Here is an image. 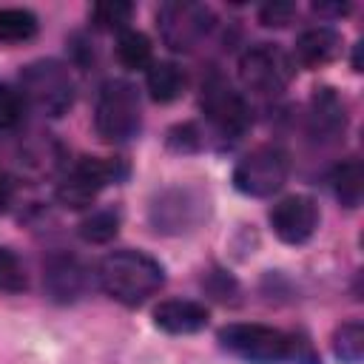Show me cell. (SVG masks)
Here are the masks:
<instances>
[{"label": "cell", "instance_id": "6da1fadb", "mask_svg": "<svg viewBox=\"0 0 364 364\" xmlns=\"http://www.w3.org/2000/svg\"><path fill=\"white\" fill-rule=\"evenodd\" d=\"M97 279L100 287L114 301L125 307H139L165 284V267L142 250L122 247V250H111L100 262Z\"/></svg>", "mask_w": 364, "mask_h": 364}, {"label": "cell", "instance_id": "7a4b0ae2", "mask_svg": "<svg viewBox=\"0 0 364 364\" xmlns=\"http://www.w3.org/2000/svg\"><path fill=\"white\" fill-rule=\"evenodd\" d=\"M94 128L105 142H128L142 128L139 91L128 80H108L100 88L94 108Z\"/></svg>", "mask_w": 364, "mask_h": 364}, {"label": "cell", "instance_id": "3957f363", "mask_svg": "<svg viewBox=\"0 0 364 364\" xmlns=\"http://www.w3.org/2000/svg\"><path fill=\"white\" fill-rule=\"evenodd\" d=\"M20 91L46 117H63L74 105V80L60 60H34L20 71Z\"/></svg>", "mask_w": 364, "mask_h": 364}, {"label": "cell", "instance_id": "277c9868", "mask_svg": "<svg viewBox=\"0 0 364 364\" xmlns=\"http://www.w3.org/2000/svg\"><path fill=\"white\" fill-rule=\"evenodd\" d=\"M156 23H159V37L171 51L188 54L193 51L202 40H208V34L216 26L213 11L205 3H193V0H171L162 3L156 11Z\"/></svg>", "mask_w": 364, "mask_h": 364}, {"label": "cell", "instance_id": "5b68a950", "mask_svg": "<svg viewBox=\"0 0 364 364\" xmlns=\"http://www.w3.org/2000/svg\"><path fill=\"white\" fill-rule=\"evenodd\" d=\"M296 74L293 57L276 43H256L239 60V80L247 91L259 97L282 94Z\"/></svg>", "mask_w": 364, "mask_h": 364}, {"label": "cell", "instance_id": "8992f818", "mask_svg": "<svg viewBox=\"0 0 364 364\" xmlns=\"http://www.w3.org/2000/svg\"><path fill=\"white\" fill-rule=\"evenodd\" d=\"M210 213V202L199 188L191 185H176V188H165L148 208V219L151 228L156 233H188L196 230Z\"/></svg>", "mask_w": 364, "mask_h": 364}, {"label": "cell", "instance_id": "52a82bcc", "mask_svg": "<svg viewBox=\"0 0 364 364\" xmlns=\"http://www.w3.org/2000/svg\"><path fill=\"white\" fill-rule=\"evenodd\" d=\"M219 344L247 364H282L290 358V333L267 324H228L219 330Z\"/></svg>", "mask_w": 364, "mask_h": 364}, {"label": "cell", "instance_id": "ba28073f", "mask_svg": "<svg viewBox=\"0 0 364 364\" xmlns=\"http://www.w3.org/2000/svg\"><path fill=\"white\" fill-rule=\"evenodd\" d=\"M290 173V159L276 145H262L245 154L233 168V188L245 196L264 199L282 191Z\"/></svg>", "mask_w": 364, "mask_h": 364}, {"label": "cell", "instance_id": "9c48e42d", "mask_svg": "<svg viewBox=\"0 0 364 364\" xmlns=\"http://www.w3.org/2000/svg\"><path fill=\"white\" fill-rule=\"evenodd\" d=\"M125 173H128V168L119 159L82 156L80 162H74V168L57 185V199H60L63 208H71V210L88 208L105 185L119 182Z\"/></svg>", "mask_w": 364, "mask_h": 364}, {"label": "cell", "instance_id": "30bf717a", "mask_svg": "<svg viewBox=\"0 0 364 364\" xmlns=\"http://www.w3.org/2000/svg\"><path fill=\"white\" fill-rule=\"evenodd\" d=\"M199 105H202V114L210 122V128L219 131L222 136H242L250 125L247 100L216 71L202 82Z\"/></svg>", "mask_w": 364, "mask_h": 364}, {"label": "cell", "instance_id": "8fae6325", "mask_svg": "<svg viewBox=\"0 0 364 364\" xmlns=\"http://www.w3.org/2000/svg\"><path fill=\"white\" fill-rule=\"evenodd\" d=\"M270 228L284 245H304L318 228V205L301 193L284 196L270 210Z\"/></svg>", "mask_w": 364, "mask_h": 364}, {"label": "cell", "instance_id": "7c38bea8", "mask_svg": "<svg viewBox=\"0 0 364 364\" xmlns=\"http://www.w3.org/2000/svg\"><path fill=\"white\" fill-rule=\"evenodd\" d=\"M88 284H91V273L77 256L51 253L46 259V264H43V287H46L51 301L71 304V301L85 296Z\"/></svg>", "mask_w": 364, "mask_h": 364}, {"label": "cell", "instance_id": "4fadbf2b", "mask_svg": "<svg viewBox=\"0 0 364 364\" xmlns=\"http://www.w3.org/2000/svg\"><path fill=\"white\" fill-rule=\"evenodd\" d=\"M347 102L338 97L336 88L330 85H321L313 91L310 97V114H307V134L321 142V145H330V142H338L347 131Z\"/></svg>", "mask_w": 364, "mask_h": 364}, {"label": "cell", "instance_id": "5bb4252c", "mask_svg": "<svg viewBox=\"0 0 364 364\" xmlns=\"http://www.w3.org/2000/svg\"><path fill=\"white\" fill-rule=\"evenodd\" d=\"M154 324L171 336H191L205 330L208 307L191 299H168L154 310Z\"/></svg>", "mask_w": 364, "mask_h": 364}, {"label": "cell", "instance_id": "9a60e30c", "mask_svg": "<svg viewBox=\"0 0 364 364\" xmlns=\"http://www.w3.org/2000/svg\"><path fill=\"white\" fill-rule=\"evenodd\" d=\"M341 54V34L330 26H316L299 34L296 40V60L304 68H321Z\"/></svg>", "mask_w": 364, "mask_h": 364}, {"label": "cell", "instance_id": "2e32d148", "mask_svg": "<svg viewBox=\"0 0 364 364\" xmlns=\"http://www.w3.org/2000/svg\"><path fill=\"white\" fill-rule=\"evenodd\" d=\"M185 71L171 63V60H154L148 68H145V85H148V94L154 102H173L182 97L185 91Z\"/></svg>", "mask_w": 364, "mask_h": 364}, {"label": "cell", "instance_id": "e0dca14e", "mask_svg": "<svg viewBox=\"0 0 364 364\" xmlns=\"http://www.w3.org/2000/svg\"><path fill=\"white\" fill-rule=\"evenodd\" d=\"M330 188L344 208H358L364 199V168L358 159H344L330 173Z\"/></svg>", "mask_w": 364, "mask_h": 364}, {"label": "cell", "instance_id": "ac0fdd59", "mask_svg": "<svg viewBox=\"0 0 364 364\" xmlns=\"http://www.w3.org/2000/svg\"><path fill=\"white\" fill-rule=\"evenodd\" d=\"M117 60L131 71L148 68L154 63L151 60V40L136 28L119 31V37H117Z\"/></svg>", "mask_w": 364, "mask_h": 364}, {"label": "cell", "instance_id": "d6986e66", "mask_svg": "<svg viewBox=\"0 0 364 364\" xmlns=\"http://www.w3.org/2000/svg\"><path fill=\"white\" fill-rule=\"evenodd\" d=\"M80 239L88 242V245H105L117 236L119 230V210L114 208H100V210H91L82 222H80Z\"/></svg>", "mask_w": 364, "mask_h": 364}, {"label": "cell", "instance_id": "ffe728a7", "mask_svg": "<svg viewBox=\"0 0 364 364\" xmlns=\"http://www.w3.org/2000/svg\"><path fill=\"white\" fill-rule=\"evenodd\" d=\"M37 34V17L28 9H0V43H26Z\"/></svg>", "mask_w": 364, "mask_h": 364}, {"label": "cell", "instance_id": "44dd1931", "mask_svg": "<svg viewBox=\"0 0 364 364\" xmlns=\"http://www.w3.org/2000/svg\"><path fill=\"white\" fill-rule=\"evenodd\" d=\"M333 353L344 364H361V358H364V324L361 321H344L333 333Z\"/></svg>", "mask_w": 364, "mask_h": 364}, {"label": "cell", "instance_id": "7402d4cb", "mask_svg": "<svg viewBox=\"0 0 364 364\" xmlns=\"http://www.w3.org/2000/svg\"><path fill=\"white\" fill-rule=\"evenodd\" d=\"M131 14H134V6L125 0H105V3L91 6L88 11L91 23L102 31H125V23L131 20Z\"/></svg>", "mask_w": 364, "mask_h": 364}, {"label": "cell", "instance_id": "603a6c76", "mask_svg": "<svg viewBox=\"0 0 364 364\" xmlns=\"http://www.w3.org/2000/svg\"><path fill=\"white\" fill-rule=\"evenodd\" d=\"M26 97L14 85H0V131H14L26 119Z\"/></svg>", "mask_w": 364, "mask_h": 364}, {"label": "cell", "instance_id": "cb8c5ba5", "mask_svg": "<svg viewBox=\"0 0 364 364\" xmlns=\"http://www.w3.org/2000/svg\"><path fill=\"white\" fill-rule=\"evenodd\" d=\"M28 287V276L17 253L0 247V293H23Z\"/></svg>", "mask_w": 364, "mask_h": 364}, {"label": "cell", "instance_id": "d4e9b609", "mask_svg": "<svg viewBox=\"0 0 364 364\" xmlns=\"http://www.w3.org/2000/svg\"><path fill=\"white\" fill-rule=\"evenodd\" d=\"M293 17H296V6L284 3V0H273V3H264L259 9V23L267 28H284Z\"/></svg>", "mask_w": 364, "mask_h": 364}, {"label": "cell", "instance_id": "484cf974", "mask_svg": "<svg viewBox=\"0 0 364 364\" xmlns=\"http://www.w3.org/2000/svg\"><path fill=\"white\" fill-rule=\"evenodd\" d=\"M199 145H202V139H199V131H196V125H191V122H185V125H176V128L168 134V148H173V151H179V154L196 151Z\"/></svg>", "mask_w": 364, "mask_h": 364}, {"label": "cell", "instance_id": "4316f807", "mask_svg": "<svg viewBox=\"0 0 364 364\" xmlns=\"http://www.w3.org/2000/svg\"><path fill=\"white\" fill-rule=\"evenodd\" d=\"M293 364H321L313 341L304 336V333H290V358Z\"/></svg>", "mask_w": 364, "mask_h": 364}, {"label": "cell", "instance_id": "83f0119b", "mask_svg": "<svg viewBox=\"0 0 364 364\" xmlns=\"http://www.w3.org/2000/svg\"><path fill=\"white\" fill-rule=\"evenodd\" d=\"M316 14H330V17H341L350 11V3H316L313 6Z\"/></svg>", "mask_w": 364, "mask_h": 364}, {"label": "cell", "instance_id": "f1b7e54d", "mask_svg": "<svg viewBox=\"0 0 364 364\" xmlns=\"http://www.w3.org/2000/svg\"><path fill=\"white\" fill-rule=\"evenodd\" d=\"M11 193H14V185L6 173H0V213H6L9 202H11Z\"/></svg>", "mask_w": 364, "mask_h": 364}]
</instances>
